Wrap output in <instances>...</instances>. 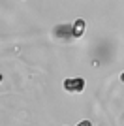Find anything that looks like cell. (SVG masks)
Here are the masks:
<instances>
[{
    "instance_id": "obj_1",
    "label": "cell",
    "mask_w": 124,
    "mask_h": 126,
    "mask_svg": "<svg viewBox=\"0 0 124 126\" xmlns=\"http://www.w3.org/2000/svg\"><path fill=\"white\" fill-rule=\"evenodd\" d=\"M64 89L68 92H83L85 90V79L83 77H70L64 81Z\"/></svg>"
},
{
    "instance_id": "obj_2",
    "label": "cell",
    "mask_w": 124,
    "mask_h": 126,
    "mask_svg": "<svg viewBox=\"0 0 124 126\" xmlns=\"http://www.w3.org/2000/svg\"><path fill=\"white\" fill-rule=\"evenodd\" d=\"M85 30H87L85 19H77V21L73 23V26H72V36L73 38H81L83 34H85Z\"/></svg>"
},
{
    "instance_id": "obj_3",
    "label": "cell",
    "mask_w": 124,
    "mask_h": 126,
    "mask_svg": "<svg viewBox=\"0 0 124 126\" xmlns=\"http://www.w3.org/2000/svg\"><path fill=\"white\" fill-rule=\"evenodd\" d=\"M55 36H57V38H70V36H72V26H70V25L57 26V28H55Z\"/></svg>"
},
{
    "instance_id": "obj_4",
    "label": "cell",
    "mask_w": 124,
    "mask_h": 126,
    "mask_svg": "<svg viewBox=\"0 0 124 126\" xmlns=\"http://www.w3.org/2000/svg\"><path fill=\"white\" fill-rule=\"evenodd\" d=\"M77 126H92V122H90V121H81Z\"/></svg>"
},
{
    "instance_id": "obj_5",
    "label": "cell",
    "mask_w": 124,
    "mask_h": 126,
    "mask_svg": "<svg viewBox=\"0 0 124 126\" xmlns=\"http://www.w3.org/2000/svg\"><path fill=\"white\" fill-rule=\"evenodd\" d=\"M120 81H122V83H124V72H122V74H120Z\"/></svg>"
},
{
    "instance_id": "obj_6",
    "label": "cell",
    "mask_w": 124,
    "mask_h": 126,
    "mask_svg": "<svg viewBox=\"0 0 124 126\" xmlns=\"http://www.w3.org/2000/svg\"><path fill=\"white\" fill-rule=\"evenodd\" d=\"M0 81H2V74H0Z\"/></svg>"
}]
</instances>
